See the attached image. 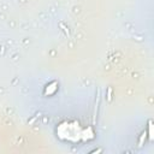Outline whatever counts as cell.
<instances>
[{
  "instance_id": "1",
  "label": "cell",
  "mask_w": 154,
  "mask_h": 154,
  "mask_svg": "<svg viewBox=\"0 0 154 154\" xmlns=\"http://www.w3.org/2000/svg\"><path fill=\"white\" fill-rule=\"evenodd\" d=\"M57 88H58V83L57 82H52L51 84H48V86H47V88H46V90H45V94L46 95L54 94L55 90H57Z\"/></svg>"
},
{
  "instance_id": "3",
  "label": "cell",
  "mask_w": 154,
  "mask_h": 154,
  "mask_svg": "<svg viewBox=\"0 0 154 154\" xmlns=\"http://www.w3.org/2000/svg\"><path fill=\"white\" fill-rule=\"evenodd\" d=\"M146 137H147V134H146V131H145L142 135H141L140 141H138V146H140V147L143 145V142H145V140H146Z\"/></svg>"
},
{
  "instance_id": "5",
  "label": "cell",
  "mask_w": 154,
  "mask_h": 154,
  "mask_svg": "<svg viewBox=\"0 0 154 154\" xmlns=\"http://www.w3.org/2000/svg\"><path fill=\"white\" fill-rule=\"evenodd\" d=\"M60 25H61V28H63L64 30H65V33H66V34H69V30H68V29H66V27L64 25V24H60Z\"/></svg>"
},
{
  "instance_id": "2",
  "label": "cell",
  "mask_w": 154,
  "mask_h": 154,
  "mask_svg": "<svg viewBox=\"0 0 154 154\" xmlns=\"http://www.w3.org/2000/svg\"><path fill=\"white\" fill-rule=\"evenodd\" d=\"M148 131H149V138L151 140H153V123L149 120V123H148Z\"/></svg>"
},
{
  "instance_id": "4",
  "label": "cell",
  "mask_w": 154,
  "mask_h": 154,
  "mask_svg": "<svg viewBox=\"0 0 154 154\" xmlns=\"http://www.w3.org/2000/svg\"><path fill=\"white\" fill-rule=\"evenodd\" d=\"M111 95H112V88H109V93H107V97H109V100H111Z\"/></svg>"
}]
</instances>
